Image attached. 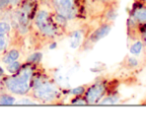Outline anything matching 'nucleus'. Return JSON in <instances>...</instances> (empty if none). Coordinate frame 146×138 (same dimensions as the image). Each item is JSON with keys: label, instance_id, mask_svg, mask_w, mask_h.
<instances>
[{"label": "nucleus", "instance_id": "nucleus-23", "mask_svg": "<svg viewBox=\"0 0 146 138\" xmlns=\"http://www.w3.org/2000/svg\"><path fill=\"white\" fill-rule=\"evenodd\" d=\"M2 74H3V70H2V68L0 67V75H2Z\"/></svg>", "mask_w": 146, "mask_h": 138}, {"label": "nucleus", "instance_id": "nucleus-20", "mask_svg": "<svg viewBox=\"0 0 146 138\" xmlns=\"http://www.w3.org/2000/svg\"><path fill=\"white\" fill-rule=\"evenodd\" d=\"M18 103H20V104H33L34 102L29 101V100H27V99H23V100H21V101H19Z\"/></svg>", "mask_w": 146, "mask_h": 138}, {"label": "nucleus", "instance_id": "nucleus-1", "mask_svg": "<svg viewBox=\"0 0 146 138\" xmlns=\"http://www.w3.org/2000/svg\"><path fill=\"white\" fill-rule=\"evenodd\" d=\"M32 72L29 68L24 69L21 72L20 75L18 76H13L10 77L5 81V85H6L7 89L10 92L15 94H25L28 92L29 88H30V84H29V80L32 75Z\"/></svg>", "mask_w": 146, "mask_h": 138}, {"label": "nucleus", "instance_id": "nucleus-24", "mask_svg": "<svg viewBox=\"0 0 146 138\" xmlns=\"http://www.w3.org/2000/svg\"><path fill=\"white\" fill-rule=\"evenodd\" d=\"M11 2H17V1H19V0H10Z\"/></svg>", "mask_w": 146, "mask_h": 138}, {"label": "nucleus", "instance_id": "nucleus-14", "mask_svg": "<svg viewBox=\"0 0 146 138\" xmlns=\"http://www.w3.org/2000/svg\"><path fill=\"white\" fill-rule=\"evenodd\" d=\"M41 58H42V54L39 52H35L28 57V61L32 63H36V62H39V61L41 60Z\"/></svg>", "mask_w": 146, "mask_h": 138}, {"label": "nucleus", "instance_id": "nucleus-18", "mask_svg": "<svg viewBox=\"0 0 146 138\" xmlns=\"http://www.w3.org/2000/svg\"><path fill=\"white\" fill-rule=\"evenodd\" d=\"M128 65L131 67H135L138 65V61L136 58H134V57H130L129 59H128Z\"/></svg>", "mask_w": 146, "mask_h": 138}, {"label": "nucleus", "instance_id": "nucleus-7", "mask_svg": "<svg viewBox=\"0 0 146 138\" xmlns=\"http://www.w3.org/2000/svg\"><path fill=\"white\" fill-rule=\"evenodd\" d=\"M82 41L81 31H74L70 36V47L72 49H76L80 45Z\"/></svg>", "mask_w": 146, "mask_h": 138}, {"label": "nucleus", "instance_id": "nucleus-3", "mask_svg": "<svg viewBox=\"0 0 146 138\" xmlns=\"http://www.w3.org/2000/svg\"><path fill=\"white\" fill-rule=\"evenodd\" d=\"M49 18L50 17H49L48 12L40 10L35 17V25L43 34L47 35V36H54L56 34V28L51 23Z\"/></svg>", "mask_w": 146, "mask_h": 138}, {"label": "nucleus", "instance_id": "nucleus-19", "mask_svg": "<svg viewBox=\"0 0 146 138\" xmlns=\"http://www.w3.org/2000/svg\"><path fill=\"white\" fill-rule=\"evenodd\" d=\"M10 2V0H0V9H3Z\"/></svg>", "mask_w": 146, "mask_h": 138}, {"label": "nucleus", "instance_id": "nucleus-12", "mask_svg": "<svg viewBox=\"0 0 146 138\" xmlns=\"http://www.w3.org/2000/svg\"><path fill=\"white\" fill-rule=\"evenodd\" d=\"M20 66H21L20 63L14 61V62L7 64V70H8L10 73H17V72L19 71V69H20Z\"/></svg>", "mask_w": 146, "mask_h": 138}, {"label": "nucleus", "instance_id": "nucleus-17", "mask_svg": "<svg viewBox=\"0 0 146 138\" xmlns=\"http://www.w3.org/2000/svg\"><path fill=\"white\" fill-rule=\"evenodd\" d=\"M6 45H7L6 39L4 38L3 35H0V51L4 50L6 48Z\"/></svg>", "mask_w": 146, "mask_h": 138}, {"label": "nucleus", "instance_id": "nucleus-5", "mask_svg": "<svg viewBox=\"0 0 146 138\" xmlns=\"http://www.w3.org/2000/svg\"><path fill=\"white\" fill-rule=\"evenodd\" d=\"M104 92H105V87L103 84H94L92 87L88 89L86 93V101L88 103H95L103 96Z\"/></svg>", "mask_w": 146, "mask_h": 138}, {"label": "nucleus", "instance_id": "nucleus-21", "mask_svg": "<svg viewBox=\"0 0 146 138\" xmlns=\"http://www.w3.org/2000/svg\"><path fill=\"white\" fill-rule=\"evenodd\" d=\"M72 103L74 104H86L87 101H84V100H76V101H73Z\"/></svg>", "mask_w": 146, "mask_h": 138}, {"label": "nucleus", "instance_id": "nucleus-2", "mask_svg": "<svg viewBox=\"0 0 146 138\" xmlns=\"http://www.w3.org/2000/svg\"><path fill=\"white\" fill-rule=\"evenodd\" d=\"M35 96L42 101L48 102L55 99L58 94V90L49 82H39L34 86Z\"/></svg>", "mask_w": 146, "mask_h": 138}, {"label": "nucleus", "instance_id": "nucleus-4", "mask_svg": "<svg viewBox=\"0 0 146 138\" xmlns=\"http://www.w3.org/2000/svg\"><path fill=\"white\" fill-rule=\"evenodd\" d=\"M53 4L58 14L65 18H72L74 0H53Z\"/></svg>", "mask_w": 146, "mask_h": 138}, {"label": "nucleus", "instance_id": "nucleus-13", "mask_svg": "<svg viewBox=\"0 0 146 138\" xmlns=\"http://www.w3.org/2000/svg\"><path fill=\"white\" fill-rule=\"evenodd\" d=\"M10 25L7 22H4V21H0V35H3L4 36L5 34L10 32Z\"/></svg>", "mask_w": 146, "mask_h": 138}, {"label": "nucleus", "instance_id": "nucleus-8", "mask_svg": "<svg viewBox=\"0 0 146 138\" xmlns=\"http://www.w3.org/2000/svg\"><path fill=\"white\" fill-rule=\"evenodd\" d=\"M19 57V51L16 50V49H12L11 51H9L6 55L3 58V62L6 63V64H9V63H12L14 61H16Z\"/></svg>", "mask_w": 146, "mask_h": 138}, {"label": "nucleus", "instance_id": "nucleus-25", "mask_svg": "<svg viewBox=\"0 0 146 138\" xmlns=\"http://www.w3.org/2000/svg\"><path fill=\"white\" fill-rule=\"evenodd\" d=\"M144 37H145V41H146V32H145V36H144Z\"/></svg>", "mask_w": 146, "mask_h": 138}, {"label": "nucleus", "instance_id": "nucleus-6", "mask_svg": "<svg viewBox=\"0 0 146 138\" xmlns=\"http://www.w3.org/2000/svg\"><path fill=\"white\" fill-rule=\"evenodd\" d=\"M110 30H111V27H110L109 25H107V24L101 25L99 28H97L93 32V34H92V37H91L92 41H93V42H96V41H98V40H100V39L104 38V37L107 36V35L109 34Z\"/></svg>", "mask_w": 146, "mask_h": 138}, {"label": "nucleus", "instance_id": "nucleus-26", "mask_svg": "<svg viewBox=\"0 0 146 138\" xmlns=\"http://www.w3.org/2000/svg\"><path fill=\"white\" fill-rule=\"evenodd\" d=\"M145 1H146V0H145Z\"/></svg>", "mask_w": 146, "mask_h": 138}, {"label": "nucleus", "instance_id": "nucleus-15", "mask_svg": "<svg viewBox=\"0 0 146 138\" xmlns=\"http://www.w3.org/2000/svg\"><path fill=\"white\" fill-rule=\"evenodd\" d=\"M118 101V98L115 96H109V97H106L105 99H103L101 101L102 104H114Z\"/></svg>", "mask_w": 146, "mask_h": 138}, {"label": "nucleus", "instance_id": "nucleus-16", "mask_svg": "<svg viewBox=\"0 0 146 138\" xmlns=\"http://www.w3.org/2000/svg\"><path fill=\"white\" fill-rule=\"evenodd\" d=\"M83 92H84V87H76L71 90L70 93L73 94V95H81Z\"/></svg>", "mask_w": 146, "mask_h": 138}, {"label": "nucleus", "instance_id": "nucleus-11", "mask_svg": "<svg viewBox=\"0 0 146 138\" xmlns=\"http://www.w3.org/2000/svg\"><path fill=\"white\" fill-rule=\"evenodd\" d=\"M14 103H15V99L12 96L3 95L0 97V104H2V105H12Z\"/></svg>", "mask_w": 146, "mask_h": 138}, {"label": "nucleus", "instance_id": "nucleus-22", "mask_svg": "<svg viewBox=\"0 0 146 138\" xmlns=\"http://www.w3.org/2000/svg\"><path fill=\"white\" fill-rule=\"evenodd\" d=\"M56 46H57V44H56V43H53V44H51L50 46H49V48H50V49H54Z\"/></svg>", "mask_w": 146, "mask_h": 138}, {"label": "nucleus", "instance_id": "nucleus-10", "mask_svg": "<svg viewBox=\"0 0 146 138\" xmlns=\"http://www.w3.org/2000/svg\"><path fill=\"white\" fill-rule=\"evenodd\" d=\"M142 48H143L142 42L137 41V42H135L134 44L131 45V47H130V53L133 55H139L142 51Z\"/></svg>", "mask_w": 146, "mask_h": 138}, {"label": "nucleus", "instance_id": "nucleus-9", "mask_svg": "<svg viewBox=\"0 0 146 138\" xmlns=\"http://www.w3.org/2000/svg\"><path fill=\"white\" fill-rule=\"evenodd\" d=\"M134 18L138 21H141V22H146V8H138L134 11L133 14Z\"/></svg>", "mask_w": 146, "mask_h": 138}]
</instances>
